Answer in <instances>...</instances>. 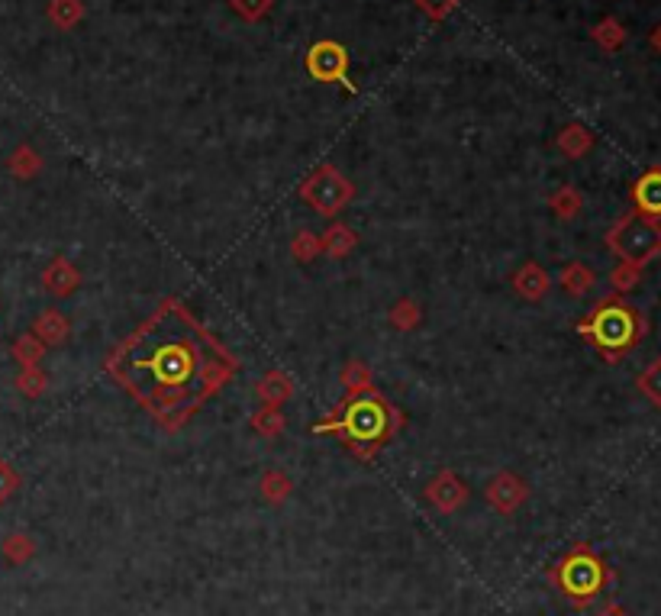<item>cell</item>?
<instances>
[{
    "label": "cell",
    "instance_id": "2",
    "mask_svg": "<svg viewBox=\"0 0 661 616\" xmlns=\"http://www.w3.org/2000/svg\"><path fill=\"white\" fill-rule=\"evenodd\" d=\"M584 333L591 336L603 352L620 355L626 349H632L642 336V317L626 304H603L591 320L584 323Z\"/></svg>",
    "mask_w": 661,
    "mask_h": 616
},
{
    "label": "cell",
    "instance_id": "5",
    "mask_svg": "<svg viewBox=\"0 0 661 616\" xmlns=\"http://www.w3.org/2000/svg\"><path fill=\"white\" fill-rule=\"evenodd\" d=\"M310 75L320 78V81H339L346 75V52L336 42H320V46L310 49Z\"/></svg>",
    "mask_w": 661,
    "mask_h": 616
},
{
    "label": "cell",
    "instance_id": "11",
    "mask_svg": "<svg viewBox=\"0 0 661 616\" xmlns=\"http://www.w3.org/2000/svg\"><path fill=\"white\" fill-rule=\"evenodd\" d=\"M452 4H455V0H420V7H426L429 13H436V17H439V13L449 10Z\"/></svg>",
    "mask_w": 661,
    "mask_h": 616
},
{
    "label": "cell",
    "instance_id": "7",
    "mask_svg": "<svg viewBox=\"0 0 661 616\" xmlns=\"http://www.w3.org/2000/svg\"><path fill=\"white\" fill-rule=\"evenodd\" d=\"M78 13H81L78 0H55V4H52V17L59 20L62 26L75 23V20H78Z\"/></svg>",
    "mask_w": 661,
    "mask_h": 616
},
{
    "label": "cell",
    "instance_id": "12",
    "mask_svg": "<svg viewBox=\"0 0 661 616\" xmlns=\"http://www.w3.org/2000/svg\"><path fill=\"white\" fill-rule=\"evenodd\" d=\"M23 542H26V539H17V536H13V539L7 542V552H10V558H20V555H23V549H26Z\"/></svg>",
    "mask_w": 661,
    "mask_h": 616
},
{
    "label": "cell",
    "instance_id": "3",
    "mask_svg": "<svg viewBox=\"0 0 661 616\" xmlns=\"http://www.w3.org/2000/svg\"><path fill=\"white\" fill-rule=\"evenodd\" d=\"M558 584H562V591L574 604H591L603 591V584H607V565H603L594 552L578 549L565 558L562 568H558Z\"/></svg>",
    "mask_w": 661,
    "mask_h": 616
},
{
    "label": "cell",
    "instance_id": "10",
    "mask_svg": "<svg viewBox=\"0 0 661 616\" xmlns=\"http://www.w3.org/2000/svg\"><path fill=\"white\" fill-rule=\"evenodd\" d=\"M236 7L246 13V17H262L265 7H268V0H236Z\"/></svg>",
    "mask_w": 661,
    "mask_h": 616
},
{
    "label": "cell",
    "instance_id": "4",
    "mask_svg": "<svg viewBox=\"0 0 661 616\" xmlns=\"http://www.w3.org/2000/svg\"><path fill=\"white\" fill-rule=\"evenodd\" d=\"M613 249L623 255V259L629 262H649L652 255L661 252V226L645 217V213H632V217H626L620 226L613 229Z\"/></svg>",
    "mask_w": 661,
    "mask_h": 616
},
{
    "label": "cell",
    "instance_id": "8",
    "mask_svg": "<svg viewBox=\"0 0 661 616\" xmlns=\"http://www.w3.org/2000/svg\"><path fill=\"white\" fill-rule=\"evenodd\" d=\"M597 39H600L607 49H616V46H620V42H623L620 23H616V20H603V23H600V30H597Z\"/></svg>",
    "mask_w": 661,
    "mask_h": 616
},
{
    "label": "cell",
    "instance_id": "15",
    "mask_svg": "<svg viewBox=\"0 0 661 616\" xmlns=\"http://www.w3.org/2000/svg\"><path fill=\"white\" fill-rule=\"evenodd\" d=\"M603 616H626V613L620 607H607V610H603Z\"/></svg>",
    "mask_w": 661,
    "mask_h": 616
},
{
    "label": "cell",
    "instance_id": "9",
    "mask_svg": "<svg viewBox=\"0 0 661 616\" xmlns=\"http://www.w3.org/2000/svg\"><path fill=\"white\" fill-rule=\"evenodd\" d=\"M642 388H645V394L655 400V404H661V362L642 375Z\"/></svg>",
    "mask_w": 661,
    "mask_h": 616
},
{
    "label": "cell",
    "instance_id": "6",
    "mask_svg": "<svg viewBox=\"0 0 661 616\" xmlns=\"http://www.w3.org/2000/svg\"><path fill=\"white\" fill-rule=\"evenodd\" d=\"M632 200H636V210L645 213V217H661V168L645 171L636 191H632Z\"/></svg>",
    "mask_w": 661,
    "mask_h": 616
},
{
    "label": "cell",
    "instance_id": "1",
    "mask_svg": "<svg viewBox=\"0 0 661 616\" xmlns=\"http://www.w3.org/2000/svg\"><path fill=\"white\" fill-rule=\"evenodd\" d=\"M117 371L155 413L168 417L217 391L229 358L178 307H168L120 349Z\"/></svg>",
    "mask_w": 661,
    "mask_h": 616
},
{
    "label": "cell",
    "instance_id": "13",
    "mask_svg": "<svg viewBox=\"0 0 661 616\" xmlns=\"http://www.w3.org/2000/svg\"><path fill=\"white\" fill-rule=\"evenodd\" d=\"M10 494V478L4 475V471H0V500H4Z\"/></svg>",
    "mask_w": 661,
    "mask_h": 616
},
{
    "label": "cell",
    "instance_id": "14",
    "mask_svg": "<svg viewBox=\"0 0 661 616\" xmlns=\"http://www.w3.org/2000/svg\"><path fill=\"white\" fill-rule=\"evenodd\" d=\"M652 46H655V49L661 52V26H658V30L652 33Z\"/></svg>",
    "mask_w": 661,
    "mask_h": 616
}]
</instances>
